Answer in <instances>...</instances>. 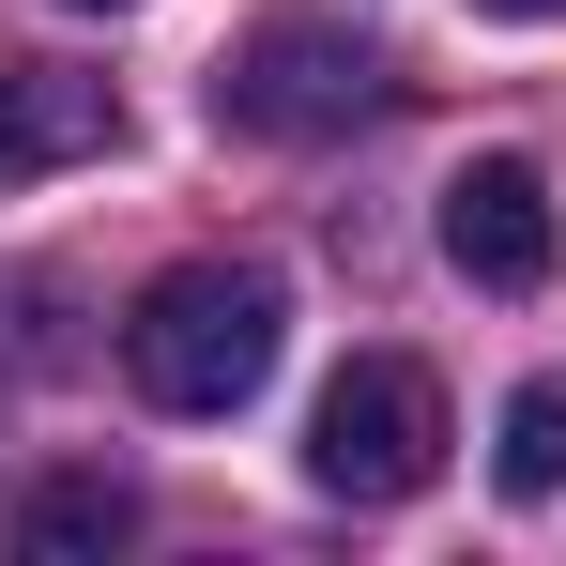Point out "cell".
<instances>
[{
  "label": "cell",
  "mask_w": 566,
  "mask_h": 566,
  "mask_svg": "<svg viewBox=\"0 0 566 566\" xmlns=\"http://www.w3.org/2000/svg\"><path fill=\"white\" fill-rule=\"evenodd\" d=\"M276 337H291V306L261 261H169L123 322V382L154 413H245L276 382Z\"/></svg>",
  "instance_id": "obj_1"
},
{
  "label": "cell",
  "mask_w": 566,
  "mask_h": 566,
  "mask_svg": "<svg viewBox=\"0 0 566 566\" xmlns=\"http://www.w3.org/2000/svg\"><path fill=\"white\" fill-rule=\"evenodd\" d=\"M429 474H444V382L413 368V353H353V368L322 382V413H306V490L413 505Z\"/></svg>",
  "instance_id": "obj_2"
},
{
  "label": "cell",
  "mask_w": 566,
  "mask_h": 566,
  "mask_svg": "<svg viewBox=\"0 0 566 566\" xmlns=\"http://www.w3.org/2000/svg\"><path fill=\"white\" fill-rule=\"evenodd\" d=\"M368 107H382V62L337 15H261L214 62V123H245V138H353Z\"/></svg>",
  "instance_id": "obj_3"
},
{
  "label": "cell",
  "mask_w": 566,
  "mask_h": 566,
  "mask_svg": "<svg viewBox=\"0 0 566 566\" xmlns=\"http://www.w3.org/2000/svg\"><path fill=\"white\" fill-rule=\"evenodd\" d=\"M123 138V93L77 77V62H0V199L46 185V169H93Z\"/></svg>",
  "instance_id": "obj_4"
},
{
  "label": "cell",
  "mask_w": 566,
  "mask_h": 566,
  "mask_svg": "<svg viewBox=\"0 0 566 566\" xmlns=\"http://www.w3.org/2000/svg\"><path fill=\"white\" fill-rule=\"evenodd\" d=\"M444 261L474 291H536L552 276V185L521 169V154H474L460 185H444Z\"/></svg>",
  "instance_id": "obj_5"
},
{
  "label": "cell",
  "mask_w": 566,
  "mask_h": 566,
  "mask_svg": "<svg viewBox=\"0 0 566 566\" xmlns=\"http://www.w3.org/2000/svg\"><path fill=\"white\" fill-rule=\"evenodd\" d=\"M123 536H138V490H123V474H46V490H31V505H15V552H123Z\"/></svg>",
  "instance_id": "obj_6"
},
{
  "label": "cell",
  "mask_w": 566,
  "mask_h": 566,
  "mask_svg": "<svg viewBox=\"0 0 566 566\" xmlns=\"http://www.w3.org/2000/svg\"><path fill=\"white\" fill-rule=\"evenodd\" d=\"M490 474H505L521 505H552V490H566V382H521V398H505V444H490Z\"/></svg>",
  "instance_id": "obj_7"
},
{
  "label": "cell",
  "mask_w": 566,
  "mask_h": 566,
  "mask_svg": "<svg viewBox=\"0 0 566 566\" xmlns=\"http://www.w3.org/2000/svg\"><path fill=\"white\" fill-rule=\"evenodd\" d=\"M474 15H566V0H474Z\"/></svg>",
  "instance_id": "obj_8"
},
{
  "label": "cell",
  "mask_w": 566,
  "mask_h": 566,
  "mask_svg": "<svg viewBox=\"0 0 566 566\" xmlns=\"http://www.w3.org/2000/svg\"><path fill=\"white\" fill-rule=\"evenodd\" d=\"M77 15H123V0H77Z\"/></svg>",
  "instance_id": "obj_9"
}]
</instances>
